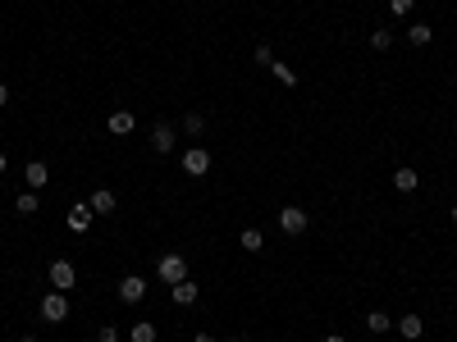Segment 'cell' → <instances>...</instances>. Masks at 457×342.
Wrapping results in <instances>:
<instances>
[{"label": "cell", "instance_id": "14", "mask_svg": "<svg viewBox=\"0 0 457 342\" xmlns=\"http://www.w3.org/2000/svg\"><path fill=\"white\" fill-rule=\"evenodd\" d=\"M238 247L247 251V256H261V251H266V238H261V228H242Z\"/></svg>", "mask_w": 457, "mask_h": 342}, {"label": "cell", "instance_id": "28", "mask_svg": "<svg viewBox=\"0 0 457 342\" xmlns=\"http://www.w3.org/2000/svg\"><path fill=\"white\" fill-rule=\"evenodd\" d=\"M325 342H348V338H343V334H329V338H325Z\"/></svg>", "mask_w": 457, "mask_h": 342}, {"label": "cell", "instance_id": "25", "mask_svg": "<svg viewBox=\"0 0 457 342\" xmlns=\"http://www.w3.org/2000/svg\"><path fill=\"white\" fill-rule=\"evenodd\" d=\"M256 64H266V68L275 64V55H270V46H256Z\"/></svg>", "mask_w": 457, "mask_h": 342}, {"label": "cell", "instance_id": "17", "mask_svg": "<svg viewBox=\"0 0 457 342\" xmlns=\"http://www.w3.org/2000/svg\"><path fill=\"white\" fill-rule=\"evenodd\" d=\"M430 37H434V28H425V23L407 28V42H412V46H430Z\"/></svg>", "mask_w": 457, "mask_h": 342}, {"label": "cell", "instance_id": "13", "mask_svg": "<svg viewBox=\"0 0 457 342\" xmlns=\"http://www.w3.org/2000/svg\"><path fill=\"white\" fill-rule=\"evenodd\" d=\"M174 301H179V306H192V301H197L201 297V288H197V283H192V279H183V283H174Z\"/></svg>", "mask_w": 457, "mask_h": 342}, {"label": "cell", "instance_id": "21", "mask_svg": "<svg viewBox=\"0 0 457 342\" xmlns=\"http://www.w3.org/2000/svg\"><path fill=\"white\" fill-rule=\"evenodd\" d=\"M270 73H275V78H279V83H284V87H297V73H293V68H288V64H270Z\"/></svg>", "mask_w": 457, "mask_h": 342}, {"label": "cell", "instance_id": "18", "mask_svg": "<svg viewBox=\"0 0 457 342\" xmlns=\"http://www.w3.org/2000/svg\"><path fill=\"white\" fill-rule=\"evenodd\" d=\"M366 329H371V334H388V329H393V319H388L384 310H371V315H366Z\"/></svg>", "mask_w": 457, "mask_h": 342}, {"label": "cell", "instance_id": "20", "mask_svg": "<svg viewBox=\"0 0 457 342\" xmlns=\"http://www.w3.org/2000/svg\"><path fill=\"white\" fill-rule=\"evenodd\" d=\"M183 133H188V137H201V133H206V114H197V110H192L188 119H183Z\"/></svg>", "mask_w": 457, "mask_h": 342}, {"label": "cell", "instance_id": "1", "mask_svg": "<svg viewBox=\"0 0 457 342\" xmlns=\"http://www.w3.org/2000/svg\"><path fill=\"white\" fill-rule=\"evenodd\" d=\"M155 279H160V283H170V288H174V283H183V279H192V274H188V260H183L179 251L160 256V265H155Z\"/></svg>", "mask_w": 457, "mask_h": 342}, {"label": "cell", "instance_id": "30", "mask_svg": "<svg viewBox=\"0 0 457 342\" xmlns=\"http://www.w3.org/2000/svg\"><path fill=\"white\" fill-rule=\"evenodd\" d=\"M18 342H37V338H32V334H28V338H18Z\"/></svg>", "mask_w": 457, "mask_h": 342}, {"label": "cell", "instance_id": "19", "mask_svg": "<svg viewBox=\"0 0 457 342\" xmlns=\"http://www.w3.org/2000/svg\"><path fill=\"white\" fill-rule=\"evenodd\" d=\"M129 342H155V324H151V319H138L133 334H129Z\"/></svg>", "mask_w": 457, "mask_h": 342}, {"label": "cell", "instance_id": "12", "mask_svg": "<svg viewBox=\"0 0 457 342\" xmlns=\"http://www.w3.org/2000/svg\"><path fill=\"white\" fill-rule=\"evenodd\" d=\"M151 146H155L160 155L174 151V128H170V123H155V128H151Z\"/></svg>", "mask_w": 457, "mask_h": 342}, {"label": "cell", "instance_id": "27", "mask_svg": "<svg viewBox=\"0 0 457 342\" xmlns=\"http://www.w3.org/2000/svg\"><path fill=\"white\" fill-rule=\"evenodd\" d=\"M192 342H215V338H210V334H197V338H192Z\"/></svg>", "mask_w": 457, "mask_h": 342}, {"label": "cell", "instance_id": "5", "mask_svg": "<svg viewBox=\"0 0 457 342\" xmlns=\"http://www.w3.org/2000/svg\"><path fill=\"white\" fill-rule=\"evenodd\" d=\"M307 210H302V205H284V210H279V228H284L288 233V238H302V233H307Z\"/></svg>", "mask_w": 457, "mask_h": 342}, {"label": "cell", "instance_id": "6", "mask_svg": "<svg viewBox=\"0 0 457 342\" xmlns=\"http://www.w3.org/2000/svg\"><path fill=\"white\" fill-rule=\"evenodd\" d=\"M142 297H147V279H142V274H129V279H119V301H124V306H138Z\"/></svg>", "mask_w": 457, "mask_h": 342}, {"label": "cell", "instance_id": "26", "mask_svg": "<svg viewBox=\"0 0 457 342\" xmlns=\"http://www.w3.org/2000/svg\"><path fill=\"white\" fill-rule=\"evenodd\" d=\"M0 105H9V87L5 83H0Z\"/></svg>", "mask_w": 457, "mask_h": 342}, {"label": "cell", "instance_id": "3", "mask_svg": "<svg viewBox=\"0 0 457 342\" xmlns=\"http://www.w3.org/2000/svg\"><path fill=\"white\" fill-rule=\"evenodd\" d=\"M46 279H51V288H55V292H73V288H78V269L69 265V260H51Z\"/></svg>", "mask_w": 457, "mask_h": 342}, {"label": "cell", "instance_id": "24", "mask_svg": "<svg viewBox=\"0 0 457 342\" xmlns=\"http://www.w3.org/2000/svg\"><path fill=\"white\" fill-rule=\"evenodd\" d=\"M96 342H119V329H114V324H105L101 334H96Z\"/></svg>", "mask_w": 457, "mask_h": 342}, {"label": "cell", "instance_id": "15", "mask_svg": "<svg viewBox=\"0 0 457 342\" xmlns=\"http://www.w3.org/2000/svg\"><path fill=\"white\" fill-rule=\"evenodd\" d=\"M37 210H42V197H37V192H18L14 197V214L28 219V214H37Z\"/></svg>", "mask_w": 457, "mask_h": 342}, {"label": "cell", "instance_id": "4", "mask_svg": "<svg viewBox=\"0 0 457 342\" xmlns=\"http://www.w3.org/2000/svg\"><path fill=\"white\" fill-rule=\"evenodd\" d=\"M179 164H183V173H188V178H206V173H210V151H201V146H188Z\"/></svg>", "mask_w": 457, "mask_h": 342}, {"label": "cell", "instance_id": "9", "mask_svg": "<svg viewBox=\"0 0 457 342\" xmlns=\"http://www.w3.org/2000/svg\"><path fill=\"white\" fill-rule=\"evenodd\" d=\"M23 183H28V192H42L46 183H51V173H46V164H42V160H32V164H28V169H23Z\"/></svg>", "mask_w": 457, "mask_h": 342}, {"label": "cell", "instance_id": "23", "mask_svg": "<svg viewBox=\"0 0 457 342\" xmlns=\"http://www.w3.org/2000/svg\"><path fill=\"white\" fill-rule=\"evenodd\" d=\"M388 9H393L398 18H407V14H412V9H416V0H388Z\"/></svg>", "mask_w": 457, "mask_h": 342}, {"label": "cell", "instance_id": "8", "mask_svg": "<svg viewBox=\"0 0 457 342\" xmlns=\"http://www.w3.org/2000/svg\"><path fill=\"white\" fill-rule=\"evenodd\" d=\"M87 205H92L96 214H114V210H119V197H114L110 188H96V192H92V201H87Z\"/></svg>", "mask_w": 457, "mask_h": 342}, {"label": "cell", "instance_id": "29", "mask_svg": "<svg viewBox=\"0 0 457 342\" xmlns=\"http://www.w3.org/2000/svg\"><path fill=\"white\" fill-rule=\"evenodd\" d=\"M5 164H9V160H5V155H0V173H5Z\"/></svg>", "mask_w": 457, "mask_h": 342}, {"label": "cell", "instance_id": "16", "mask_svg": "<svg viewBox=\"0 0 457 342\" xmlns=\"http://www.w3.org/2000/svg\"><path fill=\"white\" fill-rule=\"evenodd\" d=\"M393 188L398 192H416V188H421V173H416V169H393Z\"/></svg>", "mask_w": 457, "mask_h": 342}, {"label": "cell", "instance_id": "7", "mask_svg": "<svg viewBox=\"0 0 457 342\" xmlns=\"http://www.w3.org/2000/svg\"><path fill=\"white\" fill-rule=\"evenodd\" d=\"M92 219H96V210H92L87 201H78L73 210H69V228H73V233H87V228H92Z\"/></svg>", "mask_w": 457, "mask_h": 342}, {"label": "cell", "instance_id": "2", "mask_svg": "<svg viewBox=\"0 0 457 342\" xmlns=\"http://www.w3.org/2000/svg\"><path fill=\"white\" fill-rule=\"evenodd\" d=\"M42 319H46V324H64V319H69V297L51 288L42 297Z\"/></svg>", "mask_w": 457, "mask_h": 342}, {"label": "cell", "instance_id": "10", "mask_svg": "<svg viewBox=\"0 0 457 342\" xmlns=\"http://www.w3.org/2000/svg\"><path fill=\"white\" fill-rule=\"evenodd\" d=\"M393 329H398L407 342H416V338L425 334V319H421V315H403V319H393Z\"/></svg>", "mask_w": 457, "mask_h": 342}, {"label": "cell", "instance_id": "31", "mask_svg": "<svg viewBox=\"0 0 457 342\" xmlns=\"http://www.w3.org/2000/svg\"><path fill=\"white\" fill-rule=\"evenodd\" d=\"M453 224H457V205H453Z\"/></svg>", "mask_w": 457, "mask_h": 342}, {"label": "cell", "instance_id": "11", "mask_svg": "<svg viewBox=\"0 0 457 342\" xmlns=\"http://www.w3.org/2000/svg\"><path fill=\"white\" fill-rule=\"evenodd\" d=\"M105 128H110L114 137H124V133H133V128H138V119H133L129 110H114L110 119H105Z\"/></svg>", "mask_w": 457, "mask_h": 342}, {"label": "cell", "instance_id": "22", "mask_svg": "<svg viewBox=\"0 0 457 342\" xmlns=\"http://www.w3.org/2000/svg\"><path fill=\"white\" fill-rule=\"evenodd\" d=\"M371 46H375V51H388V46H393V32H388V28H375V32H371Z\"/></svg>", "mask_w": 457, "mask_h": 342}]
</instances>
